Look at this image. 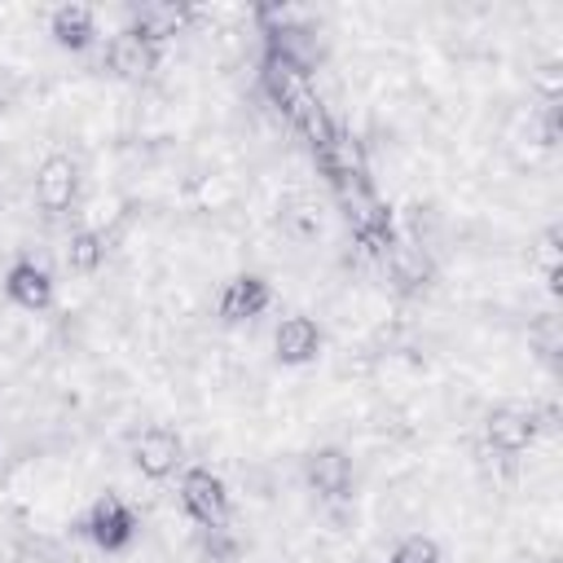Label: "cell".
<instances>
[{"label": "cell", "instance_id": "cell-5", "mask_svg": "<svg viewBox=\"0 0 563 563\" xmlns=\"http://www.w3.org/2000/svg\"><path fill=\"white\" fill-rule=\"evenodd\" d=\"M35 198L44 211H62L75 198V163L66 154H48L35 172Z\"/></svg>", "mask_w": 563, "mask_h": 563}, {"label": "cell", "instance_id": "cell-4", "mask_svg": "<svg viewBox=\"0 0 563 563\" xmlns=\"http://www.w3.org/2000/svg\"><path fill=\"white\" fill-rule=\"evenodd\" d=\"M273 347H277V361H282V365H308V361L317 356V347H321V330H317L312 317L295 312V317H286V321L277 325Z\"/></svg>", "mask_w": 563, "mask_h": 563}, {"label": "cell", "instance_id": "cell-6", "mask_svg": "<svg viewBox=\"0 0 563 563\" xmlns=\"http://www.w3.org/2000/svg\"><path fill=\"white\" fill-rule=\"evenodd\" d=\"M4 290H9V299H13L18 308H26V312H40V308L53 303V277H48L40 264H31V260H18V264L9 268Z\"/></svg>", "mask_w": 563, "mask_h": 563}, {"label": "cell", "instance_id": "cell-1", "mask_svg": "<svg viewBox=\"0 0 563 563\" xmlns=\"http://www.w3.org/2000/svg\"><path fill=\"white\" fill-rule=\"evenodd\" d=\"M180 506H185V515L194 519V523H202V528H224V519H229V488H224V479L216 475V471H207V466H189L185 475H180Z\"/></svg>", "mask_w": 563, "mask_h": 563}, {"label": "cell", "instance_id": "cell-3", "mask_svg": "<svg viewBox=\"0 0 563 563\" xmlns=\"http://www.w3.org/2000/svg\"><path fill=\"white\" fill-rule=\"evenodd\" d=\"M88 537L101 545V550H119V545H128L132 541V528H136V515L128 510V501L123 497H114V493H106V497H97L92 501V510H88Z\"/></svg>", "mask_w": 563, "mask_h": 563}, {"label": "cell", "instance_id": "cell-13", "mask_svg": "<svg viewBox=\"0 0 563 563\" xmlns=\"http://www.w3.org/2000/svg\"><path fill=\"white\" fill-rule=\"evenodd\" d=\"M387 563H440V545H435L431 537L413 532V537H405V541L391 550V559H387Z\"/></svg>", "mask_w": 563, "mask_h": 563}, {"label": "cell", "instance_id": "cell-12", "mask_svg": "<svg viewBox=\"0 0 563 563\" xmlns=\"http://www.w3.org/2000/svg\"><path fill=\"white\" fill-rule=\"evenodd\" d=\"M101 260H106V238H101V233H92V229L70 233V242H66V264H70L75 273H92Z\"/></svg>", "mask_w": 563, "mask_h": 563}, {"label": "cell", "instance_id": "cell-2", "mask_svg": "<svg viewBox=\"0 0 563 563\" xmlns=\"http://www.w3.org/2000/svg\"><path fill=\"white\" fill-rule=\"evenodd\" d=\"M180 457H185V440H180L172 427H145L141 440H136V449H132V462H136V471H141L145 479H167V475H176Z\"/></svg>", "mask_w": 563, "mask_h": 563}, {"label": "cell", "instance_id": "cell-11", "mask_svg": "<svg viewBox=\"0 0 563 563\" xmlns=\"http://www.w3.org/2000/svg\"><path fill=\"white\" fill-rule=\"evenodd\" d=\"M308 479L317 484V493L343 497L347 484H352V462H347L339 449H321V453H312V462H308Z\"/></svg>", "mask_w": 563, "mask_h": 563}, {"label": "cell", "instance_id": "cell-8", "mask_svg": "<svg viewBox=\"0 0 563 563\" xmlns=\"http://www.w3.org/2000/svg\"><path fill=\"white\" fill-rule=\"evenodd\" d=\"M268 308V282L264 277H233L220 295V317L224 321H251Z\"/></svg>", "mask_w": 563, "mask_h": 563}, {"label": "cell", "instance_id": "cell-9", "mask_svg": "<svg viewBox=\"0 0 563 563\" xmlns=\"http://www.w3.org/2000/svg\"><path fill=\"white\" fill-rule=\"evenodd\" d=\"M53 40L62 48H75V53L88 48L97 40V13L88 4H62V9H53Z\"/></svg>", "mask_w": 563, "mask_h": 563}, {"label": "cell", "instance_id": "cell-10", "mask_svg": "<svg viewBox=\"0 0 563 563\" xmlns=\"http://www.w3.org/2000/svg\"><path fill=\"white\" fill-rule=\"evenodd\" d=\"M532 431H537V427H532V413H523V409H497V413L488 418V444L501 449V453L528 449Z\"/></svg>", "mask_w": 563, "mask_h": 563}, {"label": "cell", "instance_id": "cell-7", "mask_svg": "<svg viewBox=\"0 0 563 563\" xmlns=\"http://www.w3.org/2000/svg\"><path fill=\"white\" fill-rule=\"evenodd\" d=\"M150 62H154V53H150V35H145V31H119V35H110V44H106V66H110L114 75L136 79V75L150 70Z\"/></svg>", "mask_w": 563, "mask_h": 563}]
</instances>
